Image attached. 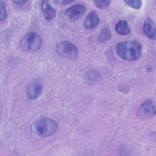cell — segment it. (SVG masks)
I'll list each match as a JSON object with an SVG mask.
<instances>
[{
	"label": "cell",
	"instance_id": "6",
	"mask_svg": "<svg viewBox=\"0 0 156 156\" xmlns=\"http://www.w3.org/2000/svg\"><path fill=\"white\" fill-rule=\"evenodd\" d=\"M85 8L82 4H75L66 10V16L71 20H77L84 14Z\"/></svg>",
	"mask_w": 156,
	"mask_h": 156
},
{
	"label": "cell",
	"instance_id": "17",
	"mask_svg": "<svg viewBox=\"0 0 156 156\" xmlns=\"http://www.w3.org/2000/svg\"><path fill=\"white\" fill-rule=\"evenodd\" d=\"M13 2L18 5H23L27 2V1H14Z\"/></svg>",
	"mask_w": 156,
	"mask_h": 156
},
{
	"label": "cell",
	"instance_id": "9",
	"mask_svg": "<svg viewBox=\"0 0 156 156\" xmlns=\"http://www.w3.org/2000/svg\"><path fill=\"white\" fill-rule=\"evenodd\" d=\"M41 9L43 15L46 20H51L55 17L56 10L52 7L48 1H43L41 2Z\"/></svg>",
	"mask_w": 156,
	"mask_h": 156
},
{
	"label": "cell",
	"instance_id": "5",
	"mask_svg": "<svg viewBox=\"0 0 156 156\" xmlns=\"http://www.w3.org/2000/svg\"><path fill=\"white\" fill-rule=\"evenodd\" d=\"M140 116L143 118H152L155 114V103L151 99L145 101L140 106L138 110Z\"/></svg>",
	"mask_w": 156,
	"mask_h": 156
},
{
	"label": "cell",
	"instance_id": "11",
	"mask_svg": "<svg viewBox=\"0 0 156 156\" xmlns=\"http://www.w3.org/2000/svg\"><path fill=\"white\" fill-rule=\"evenodd\" d=\"M115 30L118 34L122 35H128L130 32L128 23L125 20H121L118 21L115 25Z\"/></svg>",
	"mask_w": 156,
	"mask_h": 156
},
{
	"label": "cell",
	"instance_id": "15",
	"mask_svg": "<svg viewBox=\"0 0 156 156\" xmlns=\"http://www.w3.org/2000/svg\"><path fill=\"white\" fill-rule=\"evenodd\" d=\"M94 4L96 5V7L101 8V9H104L107 7L109 4L110 3V1H94Z\"/></svg>",
	"mask_w": 156,
	"mask_h": 156
},
{
	"label": "cell",
	"instance_id": "12",
	"mask_svg": "<svg viewBox=\"0 0 156 156\" xmlns=\"http://www.w3.org/2000/svg\"><path fill=\"white\" fill-rule=\"evenodd\" d=\"M110 38H111V33L109 28L107 26L104 27L99 34L98 40L100 41H105L109 40Z\"/></svg>",
	"mask_w": 156,
	"mask_h": 156
},
{
	"label": "cell",
	"instance_id": "2",
	"mask_svg": "<svg viewBox=\"0 0 156 156\" xmlns=\"http://www.w3.org/2000/svg\"><path fill=\"white\" fill-rule=\"evenodd\" d=\"M57 129V122L48 117H43L35 121L32 126V131L41 137H48L54 134Z\"/></svg>",
	"mask_w": 156,
	"mask_h": 156
},
{
	"label": "cell",
	"instance_id": "4",
	"mask_svg": "<svg viewBox=\"0 0 156 156\" xmlns=\"http://www.w3.org/2000/svg\"><path fill=\"white\" fill-rule=\"evenodd\" d=\"M57 51L62 57L69 59L76 58L79 55V51L76 46L67 41L58 43L57 45Z\"/></svg>",
	"mask_w": 156,
	"mask_h": 156
},
{
	"label": "cell",
	"instance_id": "7",
	"mask_svg": "<svg viewBox=\"0 0 156 156\" xmlns=\"http://www.w3.org/2000/svg\"><path fill=\"white\" fill-rule=\"evenodd\" d=\"M43 88L42 83L38 80H35L34 82L31 83L27 90V98L30 99H37L40 94Z\"/></svg>",
	"mask_w": 156,
	"mask_h": 156
},
{
	"label": "cell",
	"instance_id": "8",
	"mask_svg": "<svg viewBox=\"0 0 156 156\" xmlns=\"http://www.w3.org/2000/svg\"><path fill=\"white\" fill-rule=\"evenodd\" d=\"M143 32L150 39L154 40L155 38V22L149 18L146 19L143 24Z\"/></svg>",
	"mask_w": 156,
	"mask_h": 156
},
{
	"label": "cell",
	"instance_id": "14",
	"mask_svg": "<svg viewBox=\"0 0 156 156\" xmlns=\"http://www.w3.org/2000/svg\"><path fill=\"white\" fill-rule=\"evenodd\" d=\"M0 5H1V15H0V19L1 20H3L7 16V12H6V7H5V3L1 1L0 2Z\"/></svg>",
	"mask_w": 156,
	"mask_h": 156
},
{
	"label": "cell",
	"instance_id": "13",
	"mask_svg": "<svg viewBox=\"0 0 156 156\" xmlns=\"http://www.w3.org/2000/svg\"><path fill=\"white\" fill-rule=\"evenodd\" d=\"M124 2L130 7L133 9H140L141 6V1L140 0H127L124 1Z\"/></svg>",
	"mask_w": 156,
	"mask_h": 156
},
{
	"label": "cell",
	"instance_id": "1",
	"mask_svg": "<svg viewBox=\"0 0 156 156\" xmlns=\"http://www.w3.org/2000/svg\"><path fill=\"white\" fill-rule=\"evenodd\" d=\"M115 51L120 58L126 60L133 61L140 57L142 46L136 40L121 41L117 44Z\"/></svg>",
	"mask_w": 156,
	"mask_h": 156
},
{
	"label": "cell",
	"instance_id": "3",
	"mask_svg": "<svg viewBox=\"0 0 156 156\" xmlns=\"http://www.w3.org/2000/svg\"><path fill=\"white\" fill-rule=\"evenodd\" d=\"M42 44L41 38L36 32L26 34L20 41L21 48L24 51H35L40 49Z\"/></svg>",
	"mask_w": 156,
	"mask_h": 156
},
{
	"label": "cell",
	"instance_id": "10",
	"mask_svg": "<svg viewBox=\"0 0 156 156\" xmlns=\"http://www.w3.org/2000/svg\"><path fill=\"white\" fill-rule=\"evenodd\" d=\"M99 18L96 12H90L84 20V26L87 29H93L96 27L99 23Z\"/></svg>",
	"mask_w": 156,
	"mask_h": 156
},
{
	"label": "cell",
	"instance_id": "16",
	"mask_svg": "<svg viewBox=\"0 0 156 156\" xmlns=\"http://www.w3.org/2000/svg\"><path fill=\"white\" fill-rule=\"evenodd\" d=\"M73 2V1H55V2L57 3H60L62 4H69L70 2Z\"/></svg>",
	"mask_w": 156,
	"mask_h": 156
}]
</instances>
